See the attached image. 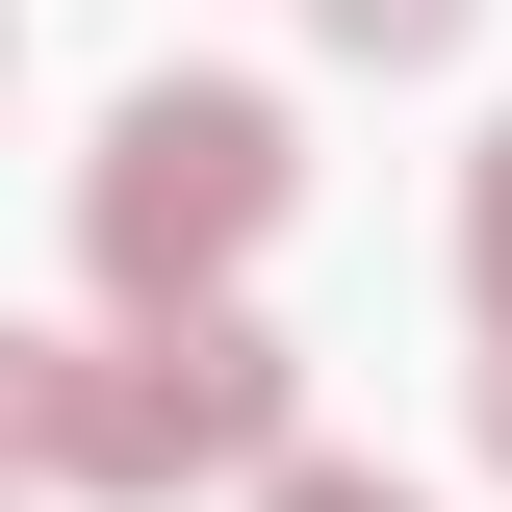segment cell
Returning a JSON list of instances; mask_svg holds the SVG:
<instances>
[{"label":"cell","mask_w":512,"mask_h":512,"mask_svg":"<svg viewBox=\"0 0 512 512\" xmlns=\"http://www.w3.org/2000/svg\"><path fill=\"white\" fill-rule=\"evenodd\" d=\"M282 205H308V128L256 103V77H154V103H103V154H77V256H103V308H205Z\"/></svg>","instance_id":"1"},{"label":"cell","mask_w":512,"mask_h":512,"mask_svg":"<svg viewBox=\"0 0 512 512\" xmlns=\"http://www.w3.org/2000/svg\"><path fill=\"white\" fill-rule=\"evenodd\" d=\"M308 436V359L205 282V308H128V359H77V487H231V461Z\"/></svg>","instance_id":"2"},{"label":"cell","mask_w":512,"mask_h":512,"mask_svg":"<svg viewBox=\"0 0 512 512\" xmlns=\"http://www.w3.org/2000/svg\"><path fill=\"white\" fill-rule=\"evenodd\" d=\"M0 487H77V333H0Z\"/></svg>","instance_id":"3"},{"label":"cell","mask_w":512,"mask_h":512,"mask_svg":"<svg viewBox=\"0 0 512 512\" xmlns=\"http://www.w3.org/2000/svg\"><path fill=\"white\" fill-rule=\"evenodd\" d=\"M308 26H333V52H359V77H436L461 26H487V0H308Z\"/></svg>","instance_id":"4"},{"label":"cell","mask_w":512,"mask_h":512,"mask_svg":"<svg viewBox=\"0 0 512 512\" xmlns=\"http://www.w3.org/2000/svg\"><path fill=\"white\" fill-rule=\"evenodd\" d=\"M461 282H487V333H512V128L461 154Z\"/></svg>","instance_id":"5"},{"label":"cell","mask_w":512,"mask_h":512,"mask_svg":"<svg viewBox=\"0 0 512 512\" xmlns=\"http://www.w3.org/2000/svg\"><path fill=\"white\" fill-rule=\"evenodd\" d=\"M256 512H410V487H384V461H308V436H282V461H256Z\"/></svg>","instance_id":"6"},{"label":"cell","mask_w":512,"mask_h":512,"mask_svg":"<svg viewBox=\"0 0 512 512\" xmlns=\"http://www.w3.org/2000/svg\"><path fill=\"white\" fill-rule=\"evenodd\" d=\"M487 461H512V333H487Z\"/></svg>","instance_id":"7"}]
</instances>
